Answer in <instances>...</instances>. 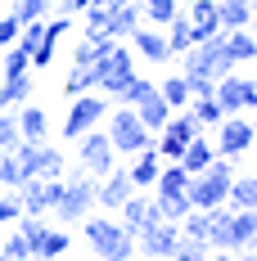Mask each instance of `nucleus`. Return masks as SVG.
<instances>
[{"label": "nucleus", "instance_id": "f257e3e1", "mask_svg": "<svg viewBox=\"0 0 257 261\" xmlns=\"http://www.w3.org/2000/svg\"><path fill=\"white\" fill-rule=\"evenodd\" d=\"M86 243L100 261H131L135 257V234L113 216H86Z\"/></svg>", "mask_w": 257, "mask_h": 261}, {"label": "nucleus", "instance_id": "f03ea898", "mask_svg": "<svg viewBox=\"0 0 257 261\" xmlns=\"http://www.w3.org/2000/svg\"><path fill=\"white\" fill-rule=\"evenodd\" d=\"M14 162H18V171H23V180L27 176H36V180H59L63 171H68V158H63V149L59 144H50V140H18L14 149Z\"/></svg>", "mask_w": 257, "mask_h": 261}, {"label": "nucleus", "instance_id": "7ed1b4c3", "mask_svg": "<svg viewBox=\"0 0 257 261\" xmlns=\"http://www.w3.org/2000/svg\"><path fill=\"white\" fill-rule=\"evenodd\" d=\"M95 176H90V171H63V198H59V203H54L50 212H59V221H63V225H73V221H86V216H90V212H95Z\"/></svg>", "mask_w": 257, "mask_h": 261}, {"label": "nucleus", "instance_id": "20e7f679", "mask_svg": "<svg viewBox=\"0 0 257 261\" xmlns=\"http://www.w3.org/2000/svg\"><path fill=\"white\" fill-rule=\"evenodd\" d=\"M104 135L113 140V149H118V153H127V158L154 144V130L140 126V117H135V108H131V104H118L113 113H108V126H104Z\"/></svg>", "mask_w": 257, "mask_h": 261}, {"label": "nucleus", "instance_id": "39448f33", "mask_svg": "<svg viewBox=\"0 0 257 261\" xmlns=\"http://www.w3.org/2000/svg\"><path fill=\"white\" fill-rule=\"evenodd\" d=\"M194 135H203V126H199V117L190 113V108H176L172 117H167V126L158 130L154 149L162 162H180V153H185V144L194 140Z\"/></svg>", "mask_w": 257, "mask_h": 261}, {"label": "nucleus", "instance_id": "423d86ee", "mask_svg": "<svg viewBox=\"0 0 257 261\" xmlns=\"http://www.w3.org/2000/svg\"><path fill=\"white\" fill-rule=\"evenodd\" d=\"M131 77H135V54H131L122 41H113V45L95 59V81H100V90H108V99H113Z\"/></svg>", "mask_w": 257, "mask_h": 261}, {"label": "nucleus", "instance_id": "0eeeda50", "mask_svg": "<svg viewBox=\"0 0 257 261\" xmlns=\"http://www.w3.org/2000/svg\"><path fill=\"white\" fill-rule=\"evenodd\" d=\"M73 144H77V167H81V171H90L95 180L108 176V171L118 167V162H113L118 149H113V140H108L104 130H86V135H77Z\"/></svg>", "mask_w": 257, "mask_h": 261}, {"label": "nucleus", "instance_id": "6e6552de", "mask_svg": "<svg viewBox=\"0 0 257 261\" xmlns=\"http://www.w3.org/2000/svg\"><path fill=\"white\" fill-rule=\"evenodd\" d=\"M104 117H108V104H104L100 95L90 90V95H77V99H68V117H63V126H59V130H63V140L73 144L77 135L95 130Z\"/></svg>", "mask_w": 257, "mask_h": 261}, {"label": "nucleus", "instance_id": "1a4fd4ad", "mask_svg": "<svg viewBox=\"0 0 257 261\" xmlns=\"http://www.w3.org/2000/svg\"><path fill=\"white\" fill-rule=\"evenodd\" d=\"M248 149H253V122L239 113H226L217 122V158H244Z\"/></svg>", "mask_w": 257, "mask_h": 261}, {"label": "nucleus", "instance_id": "9d476101", "mask_svg": "<svg viewBox=\"0 0 257 261\" xmlns=\"http://www.w3.org/2000/svg\"><path fill=\"white\" fill-rule=\"evenodd\" d=\"M212 99L221 104V113H239V108H257V81L248 77H217V90H212Z\"/></svg>", "mask_w": 257, "mask_h": 261}, {"label": "nucleus", "instance_id": "9b49d317", "mask_svg": "<svg viewBox=\"0 0 257 261\" xmlns=\"http://www.w3.org/2000/svg\"><path fill=\"white\" fill-rule=\"evenodd\" d=\"M176 239H180V225H176V221H158V225H149V230L135 234V248H140L149 261H172Z\"/></svg>", "mask_w": 257, "mask_h": 261}, {"label": "nucleus", "instance_id": "f8f14e48", "mask_svg": "<svg viewBox=\"0 0 257 261\" xmlns=\"http://www.w3.org/2000/svg\"><path fill=\"white\" fill-rule=\"evenodd\" d=\"M131 194H135V185H131L127 167H113V171H108V176H100V185H95V207L118 212V207L131 198Z\"/></svg>", "mask_w": 257, "mask_h": 261}, {"label": "nucleus", "instance_id": "ddd939ff", "mask_svg": "<svg viewBox=\"0 0 257 261\" xmlns=\"http://www.w3.org/2000/svg\"><path fill=\"white\" fill-rule=\"evenodd\" d=\"M118 212H122V225H127L131 234H140V230H149V225H158V221H162L158 203H154V198H140V194H131Z\"/></svg>", "mask_w": 257, "mask_h": 261}, {"label": "nucleus", "instance_id": "4468645a", "mask_svg": "<svg viewBox=\"0 0 257 261\" xmlns=\"http://www.w3.org/2000/svg\"><path fill=\"white\" fill-rule=\"evenodd\" d=\"M158 171H162V158H158L154 144H149V149H140V153H131V162H127V176H131L135 189H154Z\"/></svg>", "mask_w": 257, "mask_h": 261}, {"label": "nucleus", "instance_id": "2eb2a0df", "mask_svg": "<svg viewBox=\"0 0 257 261\" xmlns=\"http://www.w3.org/2000/svg\"><path fill=\"white\" fill-rule=\"evenodd\" d=\"M185 18H190V27H194V41H207V36L221 32V23H217V0H194Z\"/></svg>", "mask_w": 257, "mask_h": 261}, {"label": "nucleus", "instance_id": "dca6fc26", "mask_svg": "<svg viewBox=\"0 0 257 261\" xmlns=\"http://www.w3.org/2000/svg\"><path fill=\"white\" fill-rule=\"evenodd\" d=\"M18 135L41 144V140L50 135V117H45V108H36L32 99H27V104H18Z\"/></svg>", "mask_w": 257, "mask_h": 261}, {"label": "nucleus", "instance_id": "f3484780", "mask_svg": "<svg viewBox=\"0 0 257 261\" xmlns=\"http://www.w3.org/2000/svg\"><path fill=\"white\" fill-rule=\"evenodd\" d=\"M131 41H135V50L145 54L149 63H167V59H172L167 36H162V32H154V27H135V32H131Z\"/></svg>", "mask_w": 257, "mask_h": 261}, {"label": "nucleus", "instance_id": "a211bd4d", "mask_svg": "<svg viewBox=\"0 0 257 261\" xmlns=\"http://www.w3.org/2000/svg\"><path fill=\"white\" fill-rule=\"evenodd\" d=\"M32 90H36V81L32 72H18V77H0V108H18L32 99Z\"/></svg>", "mask_w": 257, "mask_h": 261}, {"label": "nucleus", "instance_id": "6ab92c4d", "mask_svg": "<svg viewBox=\"0 0 257 261\" xmlns=\"http://www.w3.org/2000/svg\"><path fill=\"white\" fill-rule=\"evenodd\" d=\"M135 117H140V126H145V130H154V135H158V130L167 126L172 108L162 104V99H158V90H154V95H145V99L135 104Z\"/></svg>", "mask_w": 257, "mask_h": 261}, {"label": "nucleus", "instance_id": "aec40b11", "mask_svg": "<svg viewBox=\"0 0 257 261\" xmlns=\"http://www.w3.org/2000/svg\"><path fill=\"white\" fill-rule=\"evenodd\" d=\"M248 18H253V0H217V23H221V32L248 27Z\"/></svg>", "mask_w": 257, "mask_h": 261}, {"label": "nucleus", "instance_id": "412c9836", "mask_svg": "<svg viewBox=\"0 0 257 261\" xmlns=\"http://www.w3.org/2000/svg\"><path fill=\"white\" fill-rule=\"evenodd\" d=\"M253 239H257V207H248V212H230V252L248 248Z\"/></svg>", "mask_w": 257, "mask_h": 261}, {"label": "nucleus", "instance_id": "4be33fe9", "mask_svg": "<svg viewBox=\"0 0 257 261\" xmlns=\"http://www.w3.org/2000/svg\"><path fill=\"white\" fill-rule=\"evenodd\" d=\"M212 158H217V149L207 144L203 135H194V140L185 144V153H180V167H185L190 176H199V171H207V162H212Z\"/></svg>", "mask_w": 257, "mask_h": 261}, {"label": "nucleus", "instance_id": "5701e85b", "mask_svg": "<svg viewBox=\"0 0 257 261\" xmlns=\"http://www.w3.org/2000/svg\"><path fill=\"white\" fill-rule=\"evenodd\" d=\"M18 203H23L27 216H41V212H50V198H45V180L27 176V180L18 185Z\"/></svg>", "mask_w": 257, "mask_h": 261}, {"label": "nucleus", "instance_id": "b1692460", "mask_svg": "<svg viewBox=\"0 0 257 261\" xmlns=\"http://www.w3.org/2000/svg\"><path fill=\"white\" fill-rule=\"evenodd\" d=\"M226 207H235V212L257 207V176H235L230 194H226Z\"/></svg>", "mask_w": 257, "mask_h": 261}, {"label": "nucleus", "instance_id": "393cba45", "mask_svg": "<svg viewBox=\"0 0 257 261\" xmlns=\"http://www.w3.org/2000/svg\"><path fill=\"white\" fill-rule=\"evenodd\" d=\"M226 50L235 63H248V59H257V36L248 27H235V32H226Z\"/></svg>", "mask_w": 257, "mask_h": 261}, {"label": "nucleus", "instance_id": "a878e982", "mask_svg": "<svg viewBox=\"0 0 257 261\" xmlns=\"http://www.w3.org/2000/svg\"><path fill=\"white\" fill-rule=\"evenodd\" d=\"M162 36H167V50H172V54H185L190 45H194V27H190V18H185V14H176V18L167 23V32H162Z\"/></svg>", "mask_w": 257, "mask_h": 261}, {"label": "nucleus", "instance_id": "bb28decb", "mask_svg": "<svg viewBox=\"0 0 257 261\" xmlns=\"http://www.w3.org/2000/svg\"><path fill=\"white\" fill-rule=\"evenodd\" d=\"M158 99L172 108V113H176V108H185V104H190V86H185V77H180V72H172V77L158 86Z\"/></svg>", "mask_w": 257, "mask_h": 261}, {"label": "nucleus", "instance_id": "cd10ccee", "mask_svg": "<svg viewBox=\"0 0 257 261\" xmlns=\"http://www.w3.org/2000/svg\"><path fill=\"white\" fill-rule=\"evenodd\" d=\"M68 230H45V239L36 243V252H32V261H54V257H63L68 252Z\"/></svg>", "mask_w": 257, "mask_h": 261}, {"label": "nucleus", "instance_id": "c85d7f7f", "mask_svg": "<svg viewBox=\"0 0 257 261\" xmlns=\"http://www.w3.org/2000/svg\"><path fill=\"white\" fill-rule=\"evenodd\" d=\"M18 72H32V54L14 41V45H5V54H0V77H18Z\"/></svg>", "mask_w": 257, "mask_h": 261}, {"label": "nucleus", "instance_id": "c756f323", "mask_svg": "<svg viewBox=\"0 0 257 261\" xmlns=\"http://www.w3.org/2000/svg\"><path fill=\"white\" fill-rule=\"evenodd\" d=\"M140 14H145L154 27H167L180 14V0H140Z\"/></svg>", "mask_w": 257, "mask_h": 261}, {"label": "nucleus", "instance_id": "7c9ffc66", "mask_svg": "<svg viewBox=\"0 0 257 261\" xmlns=\"http://www.w3.org/2000/svg\"><path fill=\"white\" fill-rule=\"evenodd\" d=\"M90 90H100L95 68H73V72H68V81H63V95H68V99H77V95H90Z\"/></svg>", "mask_w": 257, "mask_h": 261}, {"label": "nucleus", "instance_id": "2f4dec72", "mask_svg": "<svg viewBox=\"0 0 257 261\" xmlns=\"http://www.w3.org/2000/svg\"><path fill=\"white\" fill-rule=\"evenodd\" d=\"M154 90H158L154 81H145V77H140V72H135V77H131L127 86H122V90L113 95V99H118V104H131V108H135V104H140V99H145V95H154Z\"/></svg>", "mask_w": 257, "mask_h": 261}, {"label": "nucleus", "instance_id": "473e14b6", "mask_svg": "<svg viewBox=\"0 0 257 261\" xmlns=\"http://www.w3.org/2000/svg\"><path fill=\"white\" fill-rule=\"evenodd\" d=\"M190 113H194V117H199V126H217V122H221V117H226V113H221V104H217V99H212V95H207V99H190Z\"/></svg>", "mask_w": 257, "mask_h": 261}, {"label": "nucleus", "instance_id": "72a5a7b5", "mask_svg": "<svg viewBox=\"0 0 257 261\" xmlns=\"http://www.w3.org/2000/svg\"><path fill=\"white\" fill-rule=\"evenodd\" d=\"M18 140H23V135H18V113L0 108V153H9V149H14Z\"/></svg>", "mask_w": 257, "mask_h": 261}, {"label": "nucleus", "instance_id": "f704fd0d", "mask_svg": "<svg viewBox=\"0 0 257 261\" xmlns=\"http://www.w3.org/2000/svg\"><path fill=\"white\" fill-rule=\"evenodd\" d=\"M45 230H50V225H45V221H41V216H18V234L27 239V248H32V252H36V243H41V239H45Z\"/></svg>", "mask_w": 257, "mask_h": 261}, {"label": "nucleus", "instance_id": "c9c22d12", "mask_svg": "<svg viewBox=\"0 0 257 261\" xmlns=\"http://www.w3.org/2000/svg\"><path fill=\"white\" fill-rule=\"evenodd\" d=\"M50 14V0H14V18L18 23H36Z\"/></svg>", "mask_w": 257, "mask_h": 261}, {"label": "nucleus", "instance_id": "e433bc0d", "mask_svg": "<svg viewBox=\"0 0 257 261\" xmlns=\"http://www.w3.org/2000/svg\"><path fill=\"white\" fill-rule=\"evenodd\" d=\"M207 252H212V248H207L203 239L180 234V239H176V252H172V257H185V261H207Z\"/></svg>", "mask_w": 257, "mask_h": 261}, {"label": "nucleus", "instance_id": "4c0bfd02", "mask_svg": "<svg viewBox=\"0 0 257 261\" xmlns=\"http://www.w3.org/2000/svg\"><path fill=\"white\" fill-rule=\"evenodd\" d=\"M185 77V86H190V99H207L212 90H217V81L207 77V72H180Z\"/></svg>", "mask_w": 257, "mask_h": 261}, {"label": "nucleus", "instance_id": "58836bf2", "mask_svg": "<svg viewBox=\"0 0 257 261\" xmlns=\"http://www.w3.org/2000/svg\"><path fill=\"white\" fill-rule=\"evenodd\" d=\"M23 216V203H18V189H0V225L18 221Z\"/></svg>", "mask_w": 257, "mask_h": 261}, {"label": "nucleus", "instance_id": "ea45409f", "mask_svg": "<svg viewBox=\"0 0 257 261\" xmlns=\"http://www.w3.org/2000/svg\"><path fill=\"white\" fill-rule=\"evenodd\" d=\"M18 185H23V171H18L14 153H0V189H18Z\"/></svg>", "mask_w": 257, "mask_h": 261}, {"label": "nucleus", "instance_id": "a19ab883", "mask_svg": "<svg viewBox=\"0 0 257 261\" xmlns=\"http://www.w3.org/2000/svg\"><path fill=\"white\" fill-rule=\"evenodd\" d=\"M5 257H14V261H32V248H27V239H23V234H9V239H5Z\"/></svg>", "mask_w": 257, "mask_h": 261}, {"label": "nucleus", "instance_id": "79ce46f5", "mask_svg": "<svg viewBox=\"0 0 257 261\" xmlns=\"http://www.w3.org/2000/svg\"><path fill=\"white\" fill-rule=\"evenodd\" d=\"M18 18H14V14H5V18H0V50H5V45H14V41H18Z\"/></svg>", "mask_w": 257, "mask_h": 261}, {"label": "nucleus", "instance_id": "37998d69", "mask_svg": "<svg viewBox=\"0 0 257 261\" xmlns=\"http://www.w3.org/2000/svg\"><path fill=\"white\" fill-rule=\"evenodd\" d=\"M248 32H253V36H257V9H253V18H248Z\"/></svg>", "mask_w": 257, "mask_h": 261}, {"label": "nucleus", "instance_id": "c03bdc74", "mask_svg": "<svg viewBox=\"0 0 257 261\" xmlns=\"http://www.w3.org/2000/svg\"><path fill=\"white\" fill-rule=\"evenodd\" d=\"M0 261H14V257H5V252H0Z\"/></svg>", "mask_w": 257, "mask_h": 261}, {"label": "nucleus", "instance_id": "a18cd8bd", "mask_svg": "<svg viewBox=\"0 0 257 261\" xmlns=\"http://www.w3.org/2000/svg\"><path fill=\"white\" fill-rule=\"evenodd\" d=\"M172 261H185V257H172Z\"/></svg>", "mask_w": 257, "mask_h": 261}, {"label": "nucleus", "instance_id": "49530a36", "mask_svg": "<svg viewBox=\"0 0 257 261\" xmlns=\"http://www.w3.org/2000/svg\"><path fill=\"white\" fill-rule=\"evenodd\" d=\"M253 9H257V0H253Z\"/></svg>", "mask_w": 257, "mask_h": 261}]
</instances>
